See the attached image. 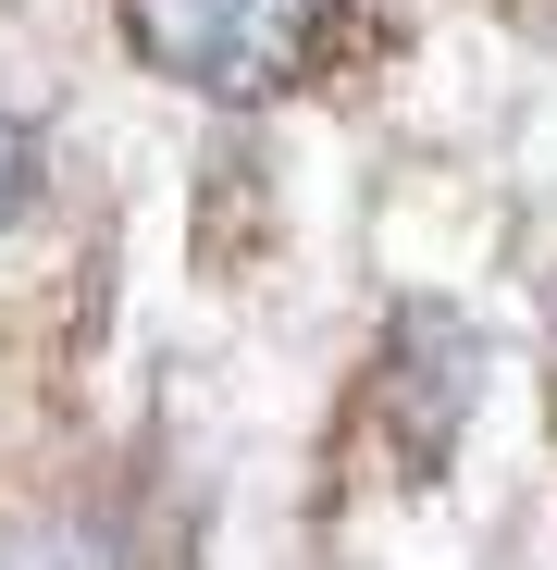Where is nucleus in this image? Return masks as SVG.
Segmentation results:
<instances>
[{"label": "nucleus", "instance_id": "2", "mask_svg": "<svg viewBox=\"0 0 557 570\" xmlns=\"http://www.w3.org/2000/svg\"><path fill=\"white\" fill-rule=\"evenodd\" d=\"M26 199H38V137H26L13 112H0V224H13Z\"/></svg>", "mask_w": 557, "mask_h": 570}, {"label": "nucleus", "instance_id": "1", "mask_svg": "<svg viewBox=\"0 0 557 570\" xmlns=\"http://www.w3.org/2000/svg\"><path fill=\"white\" fill-rule=\"evenodd\" d=\"M125 38L199 100H272L322 62V0H125Z\"/></svg>", "mask_w": 557, "mask_h": 570}]
</instances>
